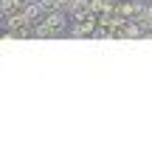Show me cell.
<instances>
[{"label":"cell","mask_w":152,"mask_h":155,"mask_svg":"<svg viewBox=\"0 0 152 155\" xmlns=\"http://www.w3.org/2000/svg\"><path fill=\"white\" fill-rule=\"evenodd\" d=\"M62 28H65V17H62L59 12H48L45 20L34 28V34H37V37H51V34H59Z\"/></svg>","instance_id":"1"},{"label":"cell","mask_w":152,"mask_h":155,"mask_svg":"<svg viewBox=\"0 0 152 155\" xmlns=\"http://www.w3.org/2000/svg\"><path fill=\"white\" fill-rule=\"evenodd\" d=\"M23 12L28 14V20H34V17H40L42 12H45V6H42V0H40V3H37V0H31L28 6H23Z\"/></svg>","instance_id":"2"},{"label":"cell","mask_w":152,"mask_h":155,"mask_svg":"<svg viewBox=\"0 0 152 155\" xmlns=\"http://www.w3.org/2000/svg\"><path fill=\"white\" fill-rule=\"evenodd\" d=\"M14 3H17V6H28L31 0H14Z\"/></svg>","instance_id":"3"}]
</instances>
